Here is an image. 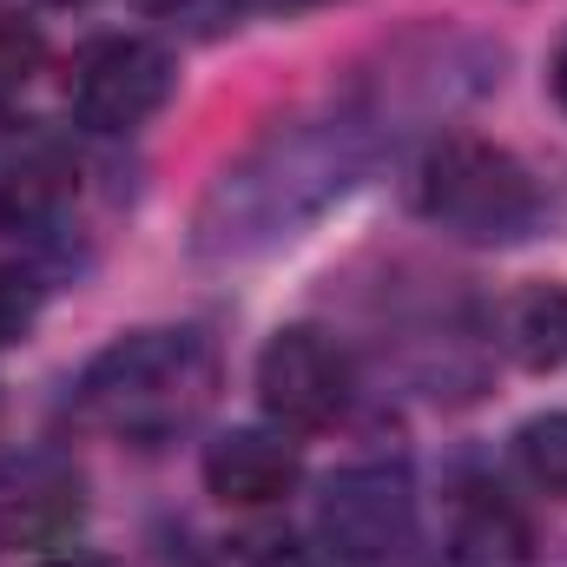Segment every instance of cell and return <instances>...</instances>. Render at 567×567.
Segmentation results:
<instances>
[{"label": "cell", "instance_id": "1", "mask_svg": "<svg viewBox=\"0 0 567 567\" xmlns=\"http://www.w3.org/2000/svg\"><path fill=\"white\" fill-rule=\"evenodd\" d=\"M212 396H218V350L205 330L185 323L106 343L73 390L80 416L120 442H172L212 410Z\"/></svg>", "mask_w": 567, "mask_h": 567}, {"label": "cell", "instance_id": "2", "mask_svg": "<svg viewBox=\"0 0 567 567\" xmlns=\"http://www.w3.org/2000/svg\"><path fill=\"white\" fill-rule=\"evenodd\" d=\"M416 205L442 231L468 238V245H508L522 231H535L542 218V192L528 178V165L508 145H488L475 133L435 140L416 165Z\"/></svg>", "mask_w": 567, "mask_h": 567}, {"label": "cell", "instance_id": "3", "mask_svg": "<svg viewBox=\"0 0 567 567\" xmlns=\"http://www.w3.org/2000/svg\"><path fill=\"white\" fill-rule=\"evenodd\" d=\"M317 542L337 567H390L416 542V482L403 462L337 468L317 495Z\"/></svg>", "mask_w": 567, "mask_h": 567}, {"label": "cell", "instance_id": "4", "mask_svg": "<svg viewBox=\"0 0 567 567\" xmlns=\"http://www.w3.org/2000/svg\"><path fill=\"white\" fill-rule=\"evenodd\" d=\"M172 100V53L145 33H106L73 53L66 106L86 133H140Z\"/></svg>", "mask_w": 567, "mask_h": 567}, {"label": "cell", "instance_id": "5", "mask_svg": "<svg viewBox=\"0 0 567 567\" xmlns=\"http://www.w3.org/2000/svg\"><path fill=\"white\" fill-rule=\"evenodd\" d=\"M258 403L290 435L330 429L350 410V357H343V343L310 330V323L278 330L265 343V357H258Z\"/></svg>", "mask_w": 567, "mask_h": 567}, {"label": "cell", "instance_id": "6", "mask_svg": "<svg viewBox=\"0 0 567 567\" xmlns=\"http://www.w3.org/2000/svg\"><path fill=\"white\" fill-rule=\"evenodd\" d=\"M86 522V475L60 449H7L0 455V548H60Z\"/></svg>", "mask_w": 567, "mask_h": 567}, {"label": "cell", "instance_id": "7", "mask_svg": "<svg viewBox=\"0 0 567 567\" xmlns=\"http://www.w3.org/2000/svg\"><path fill=\"white\" fill-rule=\"evenodd\" d=\"M80 198V158L40 120H0V231H47Z\"/></svg>", "mask_w": 567, "mask_h": 567}, {"label": "cell", "instance_id": "8", "mask_svg": "<svg viewBox=\"0 0 567 567\" xmlns=\"http://www.w3.org/2000/svg\"><path fill=\"white\" fill-rule=\"evenodd\" d=\"M303 482V455L290 442V429H225L205 449V488L225 508H271Z\"/></svg>", "mask_w": 567, "mask_h": 567}, {"label": "cell", "instance_id": "9", "mask_svg": "<svg viewBox=\"0 0 567 567\" xmlns=\"http://www.w3.org/2000/svg\"><path fill=\"white\" fill-rule=\"evenodd\" d=\"M449 515H455V555H468V561H482V567L528 561V515L515 508L508 488H495V482H462Z\"/></svg>", "mask_w": 567, "mask_h": 567}, {"label": "cell", "instance_id": "10", "mask_svg": "<svg viewBox=\"0 0 567 567\" xmlns=\"http://www.w3.org/2000/svg\"><path fill=\"white\" fill-rule=\"evenodd\" d=\"M502 350L522 370H561L567 363V290L528 284L502 303Z\"/></svg>", "mask_w": 567, "mask_h": 567}, {"label": "cell", "instance_id": "11", "mask_svg": "<svg viewBox=\"0 0 567 567\" xmlns=\"http://www.w3.org/2000/svg\"><path fill=\"white\" fill-rule=\"evenodd\" d=\"M515 462L542 495L567 502V416H535L515 429Z\"/></svg>", "mask_w": 567, "mask_h": 567}, {"label": "cell", "instance_id": "12", "mask_svg": "<svg viewBox=\"0 0 567 567\" xmlns=\"http://www.w3.org/2000/svg\"><path fill=\"white\" fill-rule=\"evenodd\" d=\"M212 567H323L317 548H303L290 528H238L218 542Z\"/></svg>", "mask_w": 567, "mask_h": 567}, {"label": "cell", "instance_id": "13", "mask_svg": "<svg viewBox=\"0 0 567 567\" xmlns=\"http://www.w3.org/2000/svg\"><path fill=\"white\" fill-rule=\"evenodd\" d=\"M40 33L27 27V20H13V13H0V100H13L33 73H40Z\"/></svg>", "mask_w": 567, "mask_h": 567}, {"label": "cell", "instance_id": "14", "mask_svg": "<svg viewBox=\"0 0 567 567\" xmlns=\"http://www.w3.org/2000/svg\"><path fill=\"white\" fill-rule=\"evenodd\" d=\"M40 317V284L33 271H20L13 258H0V343H20Z\"/></svg>", "mask_w": 567, "mask_h": 567}, {"label": "cell", "instance_id": "15", "mask_svg": "<svg viewBox=\"0 0 567 567\" xmlns=\"http://www.w3.org/2000/svg\"><path fill=\"white\" fill-rule=\"evenodd\" d=\"M548 86H555V100L567 106V40L555 47V66H548Z\"/></svg>", "mask_w": 567, "mask_h": 567}, {"label": "cell", "instance_id": "16", "mask_svg": "<svg viewBox=\"0 0 567 567\" xmlns=\"http://www.w3.org/2000/svg\"><path fill=\"white\" fill-rule=\"evenodd\" d=\"M47 567H113L106 555H60V561H47Z\"/></svg>", "mask_w": 567, "mask_h": 567}, {"label": "cell", "instance_id": "17", "mask_svg": "<svg viewBox=\"0 0 567 567\" xmlns=\"http://www.w3.org/2000/svg\"><path fill=\"white\" fill-rule=\"evenodd\" d=\"M423 567H482V561H468V555H455V548H449L442 561H423Z\"/></svg>", "mask_w": 567, "mask_h": 567}, {"label": "cell", "instance_id": "18", "mask_svg": "<svg viewBox=\"0 0 567 567\" xmlns=\"http://www.w3.org/2000/svg\"><path fill=\"white\" fill-rule=\"evenodd\" d=\"M53 7H86V0H53Z\"/></svg>", "mask_w": 567, "mask_h": 567}]
</instances>
